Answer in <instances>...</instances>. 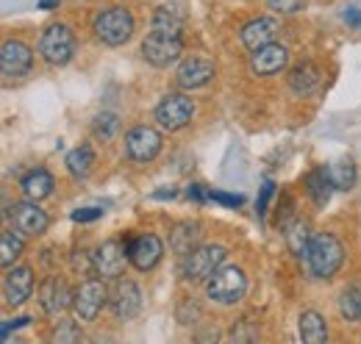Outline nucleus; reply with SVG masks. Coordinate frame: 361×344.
I'll return each mask as SVG.
<instances>
[{"label":"nucleus","mask_w":361,"mask_h":344,"mask_svg":"<svg viewBox=\"0 0 361 344\" xmlns=\"http://www.w3.org/2000/svg\"><path fill=\"white\" fill-rule=\"evenodd\" d=\"M134 14L123 6H111V8H100L92 20V31L94 37L109 47H120L134 37Z\"/></svg>","instance_id":"1"},{"label":"nucleus","mask_w":361,"mask_h":344,"mask_svg":"<svg viewBox=\"0 0 361 344\" xmlns=\"http://www.w3.org/2000/svg\"><path fill=\"white\" fill-rule=\"evenodd\" d=\"M345 261V247L334 233H314L306 250V264L312 269V275L325 281L331 278Z\"/></svg>","instance_id":"2"},{"label":"nucleus","mask_w":361,"mask_h":344,"mask_svg":"<svg viewBox=\"0 0 361 344\" xmlns=\"http://www.w3.org/2000/svg\"><path fill=\"white\" fill-rule=\"evenodd\" d=\"M209 297L220 305H236L247 292V275L239 266H220L206 286Z\"/></svg>","instance_id":"3"},{"label":"nucleus","mask_w":361,"mask_h":344,"mask_svg":"<svg viewBox=\"0 0 361 344\" xmlns=\"http://www.w3.org/2000/svg\"><path fill=\"white\" fill-rule=\"evenodd\" d=\"M223 258H226V250L217 247V245L195 247V250H189L183 256V261H180V275H183L186 283H203V281H209L220 269Z\"/></svg>","instance_id":"4"},{"label":"nucleus","mask_w":361,"mask_h":344,"mask_svg":"<svg viewBox=\"0 0 361 344\" xmlns=\"http://www.w3.org/2000/svg\"><path fill=\"white\" fill-rule=\"evenodd\" d=\"M39 56L45 59L47 64H53V67L70 64L73 56H75V34L67 25H61V23L47 25L42 39H39Z\"/></svg>","instance_id":"5"},{"label":"nucleus","mask_w":361,"mask_h":344,"mask_svg":"<svg viewBox=\"0 0 361 344\" xmlns=\"http://www.w3.org/2000/svg\"><path fill=\"white\" fill-rule=\"evenodd\" d=\"M192 117H195V103L186 94H178V92L164 94L156 106V123L170 133L186 128L192 123Z\"/></svg>","instance_id":"6"},{"label":"nucleus","mask_w":361,"mask_h":344,"mask_svg":"<svg viewBox=\"0 0 361 344\" xmlns=\"http://www.w3.org/2000/svg\"><path fill=\"white\" fill-rule=\"evenodd\" d=\"M183 50V39L180 37H170V34H161V31H150L142 42V59L153 67H170L176 64Z\"/></svg>","instance_id":"7"},{"label":"nucleus","mask_w":361,"mask_h":344,"mask_svg":"<svg viewBox=\"0 0 361 344\" xmlns=\"http://www.w3.org/2000/svg\"><path fill=\"white\" fill-rule=\"evenodd\" d=\"M126 264H131L128 247H123L120 239H106L92 256V272L100 278H120L126 272Z\"/></svg>","instance_id":"8"},{"label":"nucleus","mask_w":361,"mask_h":344,"mask_svg":"<svg viewBox=\"0 0 361 344\" xmlns=\"http://www.w3.org/2000/svg\"><path fill=\"white\" fill-rule=\"evenodd\" d=\"M106 300H109V292H106V286L100 281H84L73 292V311H75V317L81 322H92L103 311Z\"/></svg>","instance_id":"9"},{"label":"nucleus","mask_w":361,"mask_h":344,"mask_svg":"<svg viewBox=\"0 0 361 344\" xmlns=\"http://www.w3.org/2000/svg\"><path fill=\"white\" fill-rule=\"evenodd\" d=\"M8 216L14 222V231L23 233V236H42L50 225L47 214L37 206V200H25V203H14L8 209Z\"/></svg>","instance_id":"10"},{"label":"nucleus","mask_w":361,"mask_h":344,"mask_svg":"<svg viewBox=\"0 0 361 344\" xmlns=\"http://www.w3.org/2000/svg\"><path fill=\"white\" fill-rule=\"evenodd\" d=\"M161 150V133L150 125H136L126 136V153L131 161H150Z\"/></svg>","instance_id":"11"},{"label":"nucleus","mask_w":361,"mask_h":344,"mask_svg":"<svg viewBox=\"0 0 361 344\" xmlns=\"http://www.w3.org/2000/svg\"><path fill=\"white\" fill-rule=\"evenodd\" d=\"M164 256V245L156 233H139L128 242V261L134 264L139 272L153 269Z\"/></svg>","instance_id":"12"},{"label":"nucleus","mask_w":361,"mask_h":344,"mask_svg":"<svg viewBox=\"0 0 361 344\" xmlns=\"http://www.w3.org/2000/svg\"><path fill=\"white\" fill-rule=\"evenodd\" d=\"M214 61L206 56H186L180 61V67L176 70V81L180 89H200L214 78Z\"/></svg>","instance_id":"13"},{"label":"nucleus","mask_w":361,"mask_h":344,"mask_svg":"<svg viewBox=\"0 0 361 344\" xmlns=\"http://www.w3.org/2000/svg\"><path fill=\"white\" fill-rule=\"evenodd\" d=\"M34 64V50L20 39H8L3 42V50H0V70L6 78H20L31 70Z\"/></svg>","instance_id":"14"},{"label":"nucleus","mask_w":361,"mask_h":344,"mask_svg":"<svg viewBox=\"0 0 361 344\" xmlns=\"http://www.w3.org/2000/svg\"><path fill=\"white\" fill-rule=\"evenodd\" d=\"M109 305H111V311H114V317H117L120 322L136 317L139 308H142V292H139V286H136L134 281H123V278H120V281L114 283L111 295H109Z\"/></svg>","instance_id":"15"},{"label":"nucleus","mask_w":361,"mask_h":344,"mask_svg":"<svg viewBox=\"0 0 361 344\" xmlns=\"http://www.w3.org/2000/svg\"><path fill=\"white\" fill-rule=\"evenodd\" d=\"M286 64H289V50L278 42L267 44V47H259V50H253V56H250V73L259 75V78L278 75Z\"/></svg>","instance_id":"16"},{"label":"nucleus","mask_w":361,"mask_h":344,"mask_svg":"<svg viewBox=\"0 0 361 344\" xmlns=\"http://www.w3.org/2000/svg\"><path fill=\"white\" fill-rule=\"evenodd\" d=\"M34 292V269L31 266H8L3 278V297L8 305H23Z\"/></svg>","instance_id":"17"},{"label":"nucleus","mask_w":361,"mask_h":344,"mask_svg":"<svg viewBox=\"0 0 361 344\" xmlns=\"http://www.w3.org/2000/svg\"><path fill=\"white\" fill-rule=\"evenodd\" d=\"M278 34H281V23L278 20H272V17H256V20H250L242 31H239V39L242 44L253 53V50H259V47H267L278 39Z\"/></svg>","instance_id":"18"},{"label":"nucleus","mask_w":361,"mask_h":344,"mask_svg":"<svg viewBox=\"0 0 361 344\" xmlns=\"http://www.w3.org/2000/svg\"><path fill=\"white\" fill-rule=\"evenodd\" d=\"M39 305H42L45 314L56 317V314H61L67 305H73V292L67 289V283H64L61 278L50 275V278L42 281V286H39Z\"/></svg>","instance_id":"19"},{"label":"nucleus","mask_w":361,"mask_h":344,"mask_svg":"<svg viewBox=\"0 0 361 344\" xmlns=\"http://www.w3.org/2000/svg\"><path fill=\"white\" fill-rule=\"evenodd\" d=\"M319 81H322V73H319V67H317L314 61H300L298 67L289 70V78H286L289 89H292L298 97L312 94L317 86H319Z\"/></svg>","instance_id":"20"},{"label":"nucleus","mask_w":361,"mask_h":344,"mask_svg":"<svg viewBox=\"0 0 361 344\" xmlns=\"http://www.w3.org/2000/svg\"><path fill=\"white\" fill-rule=\"evenodd\" d=\"M20 189H23V195L31 197V200H45V197H50V192H53V175L47 170H42V167H37V170L23 175Z\"/></svg>","instance_id":"21"},{"label":"nucleus","mask_w":361,"mask_h":344,"mask_svg":"<svg viewBox=\"0 0 361 344\" xmlns=\"http://www.w3.org/2000/svg\"><path fill=\"white\" fill-rule=\"evenodd\" d=\"M150 31H161L170 37H180L183 34V11L176 6H159L150 17Z\"/></svg>","instance_id":"22"},{"label":"nucleus","mask_w":361,"mask_h":344,"mask_svg":"<svg viewBox=\"0 0 361 344\" xmlns=\"http://www.w3.org/2000/svg\"><path fill=\"white\" fill-rule=\"evenodd\" d=\"M334 189H336V186H334V180H331V175H328L325 167H317V170H312L306 175V192H309V197L314 200L317 209L328 206Z\"/></svg>","instance_id":"23"},{"label":"nucleus","mask_w":361,"mask_h":344,"mask_svg":"<svg viewBox=\"0 0 361 344\" xmlns=\"http://www.w3.org/2000/svg\"><path fill=\"white\" fill-rule=\"evenodd\" d=\"M312 236H314V233H309V222H306V219H292L289 225H283L286 247H289L295 256H306Z\"/></svg>","instance_id":"24"},{"label":"nucleus","mask_w":361,"mask_h":344,"mask_svg":"<svg viewBox=\"0 0 361 344\" xmlns=\"http://www.w3.org/2000/svg\"><path fill=\"white\" fill-rule=\"evenodd\" d=\"M298 328H300V339L303 342L309 344L328 342V325H325V319L317 311H303L300 319H298Z\"/></svg>","instance_id":"25"},{"label":"nucleus","mask_w":361,"mask_h":344,"mask_svg":"<svg viewBox=\"0 0 361 344\" xmlns=\"http://www.w3.org/2000/svg\"><path fill=\"white\" fill-rule=\"evenodd\" d=\"M200 239V225L197 222H178L170 233V247L178 253V256H186L189 250H195V242Z\"/></svg>","instance_id":"26"},{"label":"nucleus","mask_w":361,"mask_h":344,"mask_svg":"<svg viewBox=\"0 0 361 344\" xmlns=\"http://www.w3.org/2000/svg\"><path fill=\"white\" fill-rule=\"evenodd\" d=\"M67 172L73 175V178H87L94 167V150H92L90 145H78L75 150H70L67 153Z\"/></svg>","instance_id":"27"},{"label":"nucleus","mask_w":361,"mask_h":344,"mask_svg":"<svg viewBox=\"0 0 361 344\" xmlns=\"http://www.w3.org/2000/svg\"><path fill=\"white\" fill-rule=\"evenodd\" d=\"M339 314L348 322H361V281L359 283H350L339 295Z\"/></svg>","instance_id":"28"},{"label":"nucleus","mask_w":361,"mask_h":344,"mask_svg":"<svg viewBox=\"0 0 361 344\" xmlns=\"http://www.w3.org/2000/svg\"><path fill=\"white\" fill-rule=\"evenodd\" d=\"M328 175H331L334 186H336L339 192H350L353 183H356V164H353L350 159H339V161H334V164L328 167Z\"/></svg>","instance_id":"29"},{"label":"nucleus","mask_w":361,"mask_h":344,"mask_svg":"<svg viewBox=\"0 0 361 344\" xmlns=\"http://www.w3.org/2000/svg\"><path fill=\"white\" fill-rule=\"evenodd\" d=\"M117 130H120V117H117L114 111H103V114H97L94 123H92V133H94V139H100V142H111V139L117 136Z\"/></svg>","instance_id":"30"},{"label":"nucleus","mask_w":361,"mask_h":344,"mask_svg":"<svg viewBox=\"0 0 361 344\" xmlns=\"http://www.w3.org/2000/svg\"><path fill=\"white\" fill-rule=\"evenodd\" d=\"M20 256H23V239L14 236L11 231L3 233V236H0V264H3V266H11Z\"/></svg>","instance_id":"31"},{"label":"nucleus","mask_w":361,"mask_h":344,"mask_svg":"<svg viewBox=\"0 0 361 344\" xmlns=\"http://www.w3.org/2000/svg\"><path fill=\"white\" fill-rule=\"evenodd\" d=\"M81 339H84V333H81V328H78L75 322H61V325L53 331V342H59V344L81 342Z\"/></svg>","instance_id":"32"},{"label":"nucleus","mask_w":361,"mask_h":344,"mask_svg":"<svg viewBox=\"0 0 361 344\" xmlns=\"http://www.w3.org/2000/svg\"><path fill=\"white\" fill-rule=\"evenodd\" d=\"M267 6L278 14H298L306 6V0H267Z\"/></svg>","instance_id":"33"},{"label":"nucleus","mask_w":361,"mask_h":344,"mask_svg":"<svg viewBox=\"0 0 361 344\" xmlns=\"http://www.w3.org/2000/svg\"><path fill=\"white\" fill-rule=\"evenodd\" d=\"M209 200L223 203V206H228V209H239V206L245 203L242 195H228V192H214V189H209Z\"/></svg>","instance_id":"34"},{"label":"nucleus","mask_w":361,"mask_h":344,"mask_svg":"<svg viewBox=\"0 0 361 344\" xmlns=\"http://www.w3.org/2000/svg\"><path fill=\"white\" fill-rule=\"evenodd\" d=\"M272 192H275V183H272V180H264V186H262V195H259V203H256V211H259V216L267 214V203H270Z\"/></svg>","instance_id":"35"},{"label":"nucleus","mask_w":361,"mask_h":344,"mask_svg":"<svg viewBox=\"0 0 361 344\" xmlns=\"http://www.w3.org/2000/svg\"><path fill=\"white\" fill-rule=\"evenodd\" d=\"M103 216V209H78V211H73V219L75 222H92V219H100Z\"/></svg>","instance_id":"36"},{"label":"nucleus","mask_w":361,"mask_h":344,"mask_svg":"<svg viewBox=\"0 0 361 344\" xmlns=\"http://www.w3.org/2000/svg\"><path fill=\"white\" fill-rule=\"evenodd\" d=\"M186 197H189V200H197V203H206V200H209V189H203L200 183H192V186L186 189Z\"/></svg>","instance_id":"37"},{"label":"nucleus","mask_w":361,"mask_h":344,"mask_svg":"<svg viewBox=\"0 0 361 344\" xmlns=\"http://www.w3.org/2000/svg\"><path fill=\"white\" fill-rule=\"evenodd\" d=\"M345 23L353 28H361V8H345Z\"/></svg>","instance_id":"38"},{"label":"nucleus","mask_w":361,"mask_h":344,"mask_svg":"<svg viewBox=\"0 0 361 344\" xmlns=\"http://www.w3.org/2000/svg\"><path fill=\"white\" fill-rule=\"evenodd\" d=\"M31 319L28 317H20V319H8V322H3V336H8L11 333V328L17 331V328H23V325H28Z\"/></svg>","instance_id":"39"},{"label":"nucleus","mask_w":361,"mask_h":344,"mask_svg":"<svg viewBox=\"0 0 361 344\" xmlns=\"http://www.w3.org/2000/svg\"><path fill=\"white\" fill-rule=\"evenodd\" d=\"M37 6H39L42 11H50V8H56V6H59V0H37Z\"/></svg>","instance_id":"40"}]
</instances>
